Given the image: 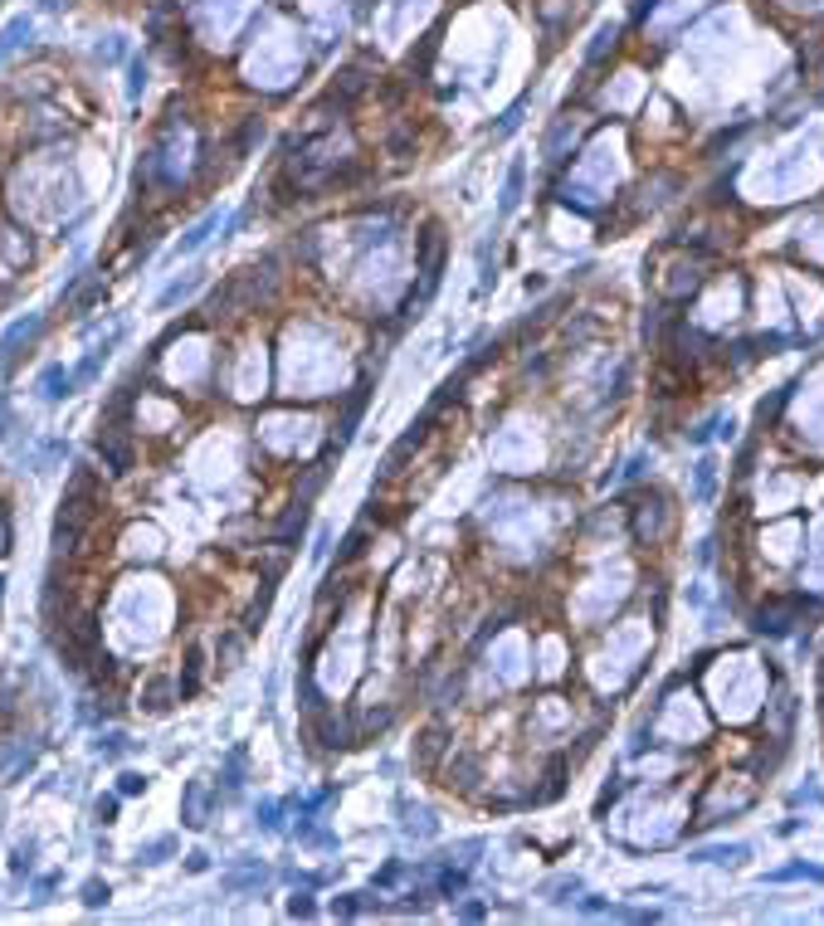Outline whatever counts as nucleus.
Returning a JSON list of instances; mask_svg holds the SVG:
<instances>
[{
  "mask_svg": "<svg viewBox=\"0 0 824 926\" xmlns=\"http://www.w3.org/2000/svg\"><path fill=\"white\" fill-rule=\"evenodd\" d=\"M39 327H44V317H20V322H10V332L0 337V371H15V361H20V352H25L29 342L39 337Z\"/></svg>",
  "mask_w": 824,
  "mask_h": 926,
  "instance_id": "nucleus-1",
  "label": "nucleus"
},
{
  "mask_svg": "<svg viewBox=\"0 0 824 926\" xmlns=\"http://www.w3.org/2000/svg\"><path fill=\"white\" fill-rule=\"evenodd\" d=\"M210 800H215V785H210L205 775L191 780V785H186V800H181V824L205 829V824H210Z\"/></svg>",
  "mask_w": 824,
  "mask_h": 926,
  "instance_id": "nucleus-2",
  "label": "nucleus"
},
{
  "mask_svg": "<svg viewBox=\"0 0 824 926\" xmlns=\"http://www.w3.org/2000/svg\"><path fill=\"white\" fill-rule=\"evenodd\" d=\"M74 385H79V381H74V371H64V366H49V371H44V395H49V400L74 395Z\"/></svg>",
  "mask_w": 824,
  "mask_h": 926,
  "instance_id": "nucleus-3",
  "label": "nucleus"
},
{
  "mask_svg": "<svg viewBox=\"0 0 824 926\" xmlns=\"http://www.w3.org/2000/svg\"><path fill=\"white\" fill-rule=\"evenodd\" d=\"M790 619H795V614H790L785 604H770V609H761V614H756V629H761V634H785V629H790Z\"/></svg>",
  "mask_w": 824,
  "mask_h": 926,
  "instance_id": "nucleus-4",
  "label": "nucleus"
},
{
  "mask_svg": "<svg viewBox=\"0 0 824 926\" xmlns=\"http://www.w3.org/2000/svg\"><path fill=\"white\" fill-rule=\"evenodd\" d=\"M269 604H274V575L264 580V590H259V599L249 604V614H244V629H249V634H254V629L264 624V614H269Z\"/></svg>",
  "mask_w": 824,
  "mask_h": 926,
  "instance_id": "nucleus-5",
  "label": "nucleus"
},
{
  "mask_svg": "<svg viewBox=\"0 0 824 926\" xmlns=\"http://www.w3.org/2000/svg\"><path fill=\"white\" fill-rule=\"evenodd\" d=\"M746 858V844H727V848H698L693 863H742Z\"/></svg>",
  "mask_w": 824,
  "mask_h": 926,
  "instance_id": "nucleus-6",
  "label": "nucleus"
},
{
  "mask_svg": "<svg viewBox=\"0 0 824 926\" xmlns=\"http://www.w3.org/2000/svg\"><path fill=\"white\" fill-rule=\"evenodd\" d=\"M171 692H176V687H171L166 678H157L147 692H142V707H147V712H166V707H171ZM176 697H181V692H176Z\"/></svg>",
  "mask_w": 824,
  "mask_h": 926,
  "instance_id": "nucleus-7",
  "label": "nucleus"
},
{
  "mask_svg": "<svg viewBox=\"0 0 824 926\" xmlns=\"http://www.w3.org/2000/svg\"><path fill=\"white\" fill-rule=\"evenodd\" d=\"M522 176H527V166L512 161V171H507V186H502V215H507V210H517V200H522Z\"/></svg>",
  "mask_w": 824,
  "mask_h": 926,
  "instance_id": "nucleus-8",
  "label": "nucleus"
},
{
  "mask_svg": "<svg viewBox=\"0 0 824 926\" xmlns=\"http://www.w3.org/2000/svg\"><path fill=\"white\" fill-rule=\"evenodd\" d=\"M713 483H717V463L713 459H698V488H693V497L708 502V497H713Z\"/></svg>",
  "mask_w": 824,
  "mask_h": 926,
  "instance_id": "nucleus-9",
  "label": "nucleus"
},
{
  "mask_svg": "<svg viewBox=\"0 0 824 926\" xmlns=\"http://www.w3.org/2000/svg\"><path fill=\"white\" fill-rule=\"evenodd\" d=\"M195 687H200V649H191V658H186V678L176 682V692H181V697H191Z\"/></svg>",
  "mask_w": 824,
  "mask_h": 926,
  "instance_id": "nucleus-10",
  "label": "nucleus"
},
{
  "mask_svg": "<svg viewBox=\"0 0 824 926\" xmlns=\"http://www.w3.org/2000/svg\"><path fill=\"white\" fill-rule=\"evenodd\" d=\"M191 288H200V278H195V273H191V278H181V283H171V288H166V293H162V302H157V307H162V312H166L171 302H181V298H186Z\"/></svg>",
  "mask_w": 824,
  "mask_h": 926,
  "instance_id": "nucleus-11",
  "label": "nucleus"
},
{
  "mask_svg": "<svg viewBox=\"0 0 824 926\" xmlns=\"http://www.w3.org/2000/svg\"><path fill=\"white\" fill-rule=\"evenodd\" d=\"M210 229H215V215H210V219H200V224H195V229H191V234H186V239H181V244H176V249H181V254H191V249H200V244H205V234H210Z\"/></svg>",
  "mask_w": 824,
  "mask_h": 926,
  "instance_id": "nucleus-12",
  "label": "nucleus"
},
{
  "mask_svg": "<svg viewBox=\"0 0 824 926\" xmlns=\"http://www.w3.org/2000/svg\"><path fill=\"white\" fill-rule=\"evenodd\" d=\"M264 882V868H249V872H234V877H224V887L229 892H239V887H259Z\"/></svg>",
  "mask_w": 824,
  "mask_h": 926,
  "instance_id": "nucleus-13",
  "label": "nucleus"
},
{
  "mask_svg": "<svg viewBox=\"0 0 824 926\" xmlns=\"http://www.w3.org/2000/svg\"><path fill=\"white\" fill-rule=\"evenodd\" d=\"M171 848H176V839H157V844H147V848H142L137 858H142V863H162Z\"/></svg>",
  "mask_w": 824,
  "mask_h": 926,
  "instance_id": "nucleus-14",
  "label": "nucleus"
},
{
  "mask_svg": "<svg viewBox=\"0 0 824 926\" xmlns=\"http://www.w3.org/2000/svg\"><path fill=\"white\" fill-rule=\"evenodd\" d=\"M10 868H15V872H29V868H34V844H15V853H10Z\"/></svg>",
  "mask_w": 824,
  "mask_h": 926,
  "instance_id": "nucleus-15",
  "label": "nucleus"
},
{
  "mask_svg": "<svg viewBox=\"0 0 824 926\" xmlns=\"http://www.w3.org/2000/svg\"><path fill=\"white\" fill-rule=\"evenodd\" d=\"M547 892L551 902H566V892H580V877H556V882H547Z\"/></svg>",
  "mask_w": 824,
  "mask_h": 926,
  "instance_id": "nucleus-16",
  "label": "nucleus"
},
{
  "mask_svg": "<svg viewBox=\"0 0 824 926\" xmlns=\"http://www.w3.org/2000/svg\"><path fill=\"white\" fill-rule=\"evenodd\" d=\"M117 780H122V785H117L122 795H142V790H147V775H137V770H122Z\"/></svg>",
  "mask_w": 824,
  "mask_h": 926,
  "instance_id": "nucleus-17",
  "label": "nucleus"
},
{
  "mask_svg": "<svg viewBox=\"0 0 824 926\" xmlns=\"http://www.w3.org/2000/svg\"><path fill=\"white\" fill-rule=\"evenodd\" d=\"M615 34H620V29H615V25H605V29H600V34H595V44H590V64H595V59H600V54H605V49H610V44H615Z\"/></svg>",
  "mask_w": 824,
  "mask_h": 926,
  "instance_id": "nucleus-18",
  "label": "nucleus"
},
{
  "mask_svg": "<svg viewBox=\"0 0 824 926\" xmlns=\"http://www.w3.org/2000/svg\"><path fill=\"white\" fill-rule=\"evenodd\" d=\"M83 902L88 907H103L108 902V882H83Z\"/></svg>",
  "mask_w": 824,
  "mask_h": 926,
  "instance_id": "nucleus-19",
  "label": "nucleus"
},
{
  "mask_svg": "<svg viewBox=\"0 0 824 926\" xmlns=\"http://www.w3.org/2000/svg\"><path fill=\"white\" fill-rule=\"evenodd\" d=\"M288 912H293V917H312L317 907H312V897H307V892H293V902H288Z\"/></svg>",
  "mask_w": 824,
  "mask_h": 926,
  "instance_id": "nucleus-20",
  "label": "nucleus"
},
{
  "mask_svg": "<svg viewBox=\"0 0 824 926\" xmlns=\"http://www.w3.org/2000/svg\"><path fill=\"white\" fill-rule=\"evenodd\" d=\"M361 542H366V532H352V537H347V546H342V561L361 556Z\"/></svg>",
  "mask_w": 824,
  "mask_h": 926,
  "instance_id": "nucleus-21",
  "label": "nucleus"
},
{
  "mask_svg": "<svg viewBox=\"0 0 824 926\" xmlns=\"http://www.w3.org/2000/svg\"><path fill=\"white\" fill-rule=\"evenodd\" d=\"M186 868H191V872H205V868H210V853H200V848H195V853H186Z\"/></svg>",
  "mask_w": 824,
  "mask_h": 926,
  "instance_id": "nucleus-22",
  "label": "nucleus"
},
{
  "mask_svg": "<svg viewBox=\"0 0 824 926\" xmlns=\"http://www.w3.org/2000/svg\"><path fill=\"white\" fill-rule=\"evenodd\" d=\"M395 877H400V863H385V868L376 872V887H390Z\"/></svg>",
  "mask_w": 824,
  "mask_h": 926,
  "instance_id": "nucleus-23",
  "label": "nucleus"
},
{
  "mask_svg": "<svg viewBox=\"0 0 824 926\" xmlns=\"http://www.w3.org/2000/svg\"><path fill=\"white\" fill-rule=\"evenodd\" d=\"M112 815H117V800H98V819L112 824Z\"/></svg>",
  "mask_w": 824,
  "mask_h": 926,
  "instance_id": "nucleus-24",
  "label": "nucleus"
},
{
  "mask_svg": "<svg viewBox=\"0 0 824 926\" xmlns=\"http://www.w3.org/2000/svg\"><path fill=\"white\" fill-rule=\"evenodd\" d=\"M264 829H278V805H264Z\"/></svg>",
  "mask_w": 824,
  "mask_h": 926,
  "instance_id": "nucleus-25",
  "label": "nucleus"
}]
</instances>
